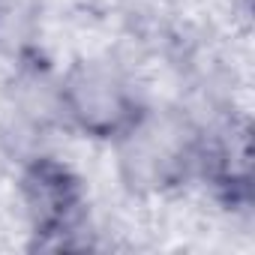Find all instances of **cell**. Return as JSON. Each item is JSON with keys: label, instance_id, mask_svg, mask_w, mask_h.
I'll use <instances>...</instances> for the list:
<instances>
[{"label": "cell", "instance_id": "1", "mask_svg": "<svg viewBox=\"0 0 255 255\" xmlns=\"http://www.w3.org/2000/svg\"><path fill=\"white\" fill-rule=\"evenodd\" d=\"M114 144L120 174L135 192H168L204 174L207 138L180 111L144 108Z\"/></svg>", "mask_w": 255, "mask_h": 255}, {"label": "cell", "instance_id": "3", "mask_svg": "<svg viewBox=\"0 0 255 255\" xmlns=\"http://www.w3.org/2000/svg\"><path fill=\"white\" fill-rule=\"evenodd\" d=\"M21 198L33 231L51 246H66V237L78 234L87 195L75 171L51 156H36L21 171Z\"/></svg>", "mask_w": 255, "mask_h": 255}, {"label": "cell", "instance_id": "2", "mask_svg": "<svg viewBox=\"0 0 255 255\" xmlns=\"http://www.w3.org/2000/svg\"><path fill=\"white\" fill-rule=\"evenodd\" d=\"M57 111L90 138L117 141L147 108L132 84L108 63H78L57 87Z\"/></svg>", "mask_w": 255, "mask_h": 255}]
</instances>
